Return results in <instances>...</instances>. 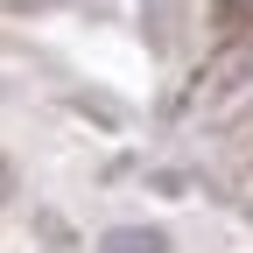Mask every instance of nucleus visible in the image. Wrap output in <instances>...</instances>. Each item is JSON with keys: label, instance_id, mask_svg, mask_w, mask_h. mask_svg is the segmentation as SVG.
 <instances>
[{"label": "nucleus", "instance_id": "obj_1", "mask_svg": "<svg viewBox=\"0 0 253 253\" xmlns=\"http://www.w3.org/2000/svg\"><path fill=\"white\" fill-rule=\"evenodd\" d=\"M99 253H169V239L155 232V225H113L99 239Z\"/></svg>", "mask_w": 253, "mask_h": 253}, {"label": "nucleus", "instance_id": "obj_2", "mask_svg": "<svg viewBox=\"0 0 253 253\" xmlns=\"http://www.w3.org/2000/svg\"><path fill=\"white\" fill-rule=\"evenodd\" d=\"M7 190H14V176H7V162H0V197H7Z\"/></svg>", "mask_w": 253, "mask_h": 253}]
</instances>
